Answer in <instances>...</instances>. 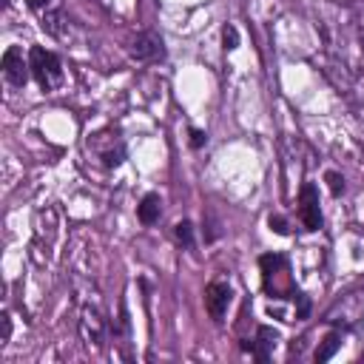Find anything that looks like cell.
I'll use <instances>...</instances> for the list:
<instances>
[{"label": "cell", "instance_id": "obj_14", "mask_svg": "<svg viewBox=\"0 0 364 364\" xmlns=\"http://www.w3.org/2000/svg\"><path fill=\"white\" fill-rule=\"evenodd\" d=\"M174 234H176V239H179L182 245H191V242H194V225H191V222H176Z\"/></svg>", "mask_w": 364, "mask_h": 364}, {"label": "cell", "instance_id": "obj_17", "mask_svg": "<svg viewBox=\"0 0 364 364\" xmlns=\"http://www.w3.org/2000/svg\"><path fill=\"white\" fill-rule=\"evenodd\" d=\"M222 40H225V49L231 52V49H237V46H239V31H237L234 26H225V31H222Z\"/></svg>", "mask_w": 364, "mask_h": 364}, {"label": "cell", "instance_id": "obj_5", "mask_svg": "<svg viewBox=\"0 0 364 364\" xmlns=\"http://www.w3.org/2000/svg\"><path fill=\"white\" fill-rule=\"evenodd\" d=\"M88 146H91V151L103 160L106 168H117L125 160V146H122V140H120L117 134H94L88 140Z\"/></svg>", "mask_w": 364, "mask_h": 364}, {"label": "cell", "instance_id": "obj_20", "mask_svg": "<svg viewBox=\"0 0 364 364\" xmlns=\"http://www.w3.org/2000/svg\"><path fill=\"white\" fill-rule=\"evenodd\" d=\"M296 299H299V313H296V316H299V318H304V316H307V310H310V302H307V296H304V293H299Z\"/></svg>", "mask_w": 364, "mask_h": 364}, {"label": "cell", "instance_id": "obj_3", "mask_svg": "<svg viewBox=\"0 0 364 364\" xmlns=\"http://www.w3.org/2000/svg\"><path fill=\"white\" fill-rule=\"evenodd\" d=\"M29 63H31V74L43 91H55L63 83V63L55 52H46L43 46H34Z\"/></svg>", "mask_w": 364, "mask_h": 364}, {"label": "cell", "instance_id": "obj_10", "mask_svg": "<svg viewBox=\"0 0 364 364\" xmlns=\"http://www.w3.org/2000/svg\"><path fill=\"white\" fill-rule=\"evenodd\" d=\"M276 342H279V333H276V330H273V328H259V330H256V344H253L256 358H259V361H267L270 353H273V347H276Z\"/></svg>", "mask_w": 364, "mask_h": 364}, {"label": "cell", "instance_id": "obj_15", "mask_svg": "<svg viewBox=\"0 0 364 364\" xmlns=\"http://www.w3.org/2000/svg\"><path fill=\"white\" fill-rule=\"evenodd\" d=\"M328 186H330V194L333 197H342L344 194V176L342 174H336V171H328Z\"/></svg>", "mask_w": 364, "mask_h": 364}, {"label": "cell", "instance_id": "obj_21", "mask_svg": "<svg viewBox=\"0 0 364 364\" xmlns=\"http://www.w3.org/2000/svg\"><path fill=\"white\" fill-rule=\"evenodd\" d=\"M49 0H29V9H43Z\"/></svg>", "mask_w": 364, "mask_h": 364}, {"label": "cell", "instance_id": "obj_8", "mask_svg": "<svg viewBox=\"0 0 364 364\" xmlns=\"http://www.w3.org/2000/svg\"><path fill=\"white\" fill-rule=\"evenodd\" d=\"M299 216L304 222L307 231H318L322 227V211H318V191L310 186H302L299 191Z\"/></svg>", "mask_w": 364, "mask_h": 364}, {"label": "cell", "instance_id": "obj_9", "mask_svg": "<svg viewBox=\"0 0 364 364\" xmlns=\"http://www.w3.org/2000/svg\"><path fill=\"white\" fill-rule=\"evenodd\" d=\"M29 71H31V63L23 60V52L18 49V46H9L6 55H4V74L12 85L23 88L26 80H29Z\"/></svg>", "mask_w": 364, "mask_h": 364}, {"label": "cell", "instance_id": "obj_18", "mask_svg": "<svg viewBox=\"0 0 364 364\" xmlns=\"http://www.w3.org/2000/svg\"><path fill=\"white\" fill-rule=\"evenodd\" d=\"M0 325H4V333H0V347H4V344H9V336H12V318H9V313L0 316Z\"/></svg>", "mask_w": 364, "mask_h": 364}, {"label": "cell", "instance_id": "obj_11", "mask_svg": "<svg viewBox=\"0 0 364 364\" xmlns=\"http://www.w3.org/2000/svg\"><path fill=\"white\" fill-rule=\"evenodd\" d=\"M160 214H162V200H160L157 194L143 197V202L136 205V216H140L143 225H154V222L160 219Z\"/></svg>", "mask_w": 364, "mask_h": 364}, {"label": "cell", "instance_id": "obj_12", "mask_svg": "<svg viewBox=\"0 0 364 364\" xmlns=\"http://www.w3.org/2000/svg\"><path fill=\"white\" fill-rule=\"evenodd\" d=\"M342 347V330H333L330 336H325V342L318 344V350H316V361L322 364V361H330L333 358V353Z\"/></svg>", "mask_w": 364, "mask_h": 364}, {"label": "cell", "instance_id": "obj_4", "mask_svg": "<svg viewBox=\"0 0 364 364\" xmlns=\"http://www.w3.org/2000/svg\"><path fill=\"white\" fill-rule=\"evenodd\" d=\"M103 333H106V322L100 316V307L85 302L83 310H80V336L88 347H103Z\"/></svg>", "mask_w": 364, "mask_h": 364}, {"label": "cell", "instance_id": "obj_1", "mask_svg": "<svg viewBox=\"0 0 364 364\" xmlns=\"http://www.w3.org/2000/svg\"><path fill=\"white\" fill-rule=\"evenodd\" d=\"M262 267V285L265 293L276 296V299H288L293 296V279H290V270H288V259L282 253H267L259 259Z\"/></svg>", "mask_w": 364, "mask_h": 364}, {"label": "cell", "instance_id": "obj_2", "mask_svg": "<svg viewBox=\"0 0 364 364\" xmlns=\"http://www.w3.org/2000/svg\"><path fill=\"white\" fill-rule=\"evenodd\" d=\"M325 322L336 325L342 330H353V328L364 325V290L344 293L339 302H333L330 310L325 313Z\"/></svg>", "mask_w": 364, "mask_h": 364}, {"label": "cell", "instance_id": "obj_22", "mask_svg": "<svg viewBox=\"0 0 364 364\" xmlns=\"http://www.w3.org/2000/svg\"><path fill=\"white\" fill-rule=\"evenodd\" d=\"M4 4H6V6H9V4H12V0H4Z\"/></svg>", "mask_w": 364, "mask_h": 364}, {"label": "cell", "instance_id": "obj_16", "mask_svg": "<svg viewBox=\"0 0 364 364\" xmlns=\"http://www.w3.org/2000/svg\"><path fill=\"white\" fill-rule=\"evenodd\" d=\"M267 225H270V231H276L279 237H288V234H290V227H288V219H285V216H279V214H270Z\"/></svg>", "mask_w": 364, "mask_h": 364}, {"label": "cell", "instance_id": "obj_7", "mask_svg": "<svg viewBox=\"0 0 364 364\" xmlns=\"http://www.w3.org/2000/svg\"><path fill=\"white\" fill-rule=\"evenodd\" d=\"M128 55H131L134 60H140V63L160 60V57L165 55V49H162V37H160V34H154V31H143V34H136V37H134V43H131V49H128Z\"/></svg>", "mask_w": 364, "mask_h": 364}, {"label": "cell", "instance_id": "obj_19", "mask_svg": "<svg viewBox=\"0 0 364 364\" xmlns=\"http://www.w3.org/2000/svg\"><path fill=\"white\" fill-rule=\"evenodd\" d=\"M208 143V134L200 128H191V148H202Z\"/></svg>", "mask_w": 364, "mask_h": 364}, {"label": "cell", "instance_id": "obj_13", "mask_svg": "<svg viewBox=\"0 0 364 364\" xmlns=\"http://www.w3.org/2000/svg\"><path fill=\"white\" fill-rule=\"evenodd\" d=\"M66 15L63 12H49L43 15V31H49L52 37H66Z\"/></svg>", "mask_w": 364, "mask_h": 364}, {"label": "cell", "instance_id": "obj_6", "mask_svg": "<svg viewBox=\"0 0 364 364\" xmlns=\"http://www.w3.org/2000/svg\"><path fill=\"white\" fill-rule=\"evenodd\" d=\"M231 299H234V290H231V285H227V282H211L205 288V307H208L214 322H222V318H225Z\"/></svg>", "mask_w": 364, "mask_h": 364}]
</instances>
